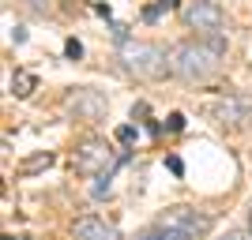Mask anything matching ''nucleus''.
I'll return each mask as SVG.
<instances>
[{
  "label": "nucleus",
  "instance_id": "obj_1",
  "mask_svg": "<svg viewBox=\"0 0 252 240\" xmlns=\"http://www.w3.org/2000/svg\"><path fill=\"white\" fill-rule=\"evenodd\" d=\"M226 42L219 34H211V42H181L169 56V75H177L181 83H207L219 72Z\"/></svg>",
  "mask_w": 252,
  "mask_h": 240
},
{
  "label": "nucleus",
  "instance_id": "obj_9",
  "mask_svg": "<svg viewBox=\"0 0 252 240\" xmlns=\"http://www.w3.org/2000/svg\"><path fill=\"white\" fill-rule=\"evenodd\" d=\"M53 165V154L49 150H38L34 158H27V161H19V177H34V173H42V169Z\"/></svg>",
  "mask_w": 252,
  "mask_h": 240
},
{
  "label": "nucleus",
  "instance_id": "obj_17",
  "mask_svg": "<svg viewBox=\"0 0 252 240\" xmlns=\"http://www.w3.org/2000/svg\"><path fill=\"white\" fill-rule=\"evenodd\" d=\"M219 240H252V233H241V229H230L226 237H219Z\"/></svg>",
  "mask_w": 252,
  "mask_h": 240
},
{
  "label": "nucleus",
  "instance_id": "obj_8",
  "mask_svg": "<svg viewBox=\"0 0 252 240\" xmlns=\"http://www.w3.org/2000/svg\"><path fill=\"white\" fill-rule=\"evenodd\" d=\"M75 240H121L113 225H105L102 218H79L75 221Z\"/></svg>",
  "mask_w": 252,
  "mask_h": 240
},
{
  "label": "nucleus",
  "instance_id": "obj_7",
  "mask_svg": "<svg viewBox=\"0 0 252 240\" xmlns=\"http://www.w3.org/2000/svg\"><path fill=\"white\" fill-rule=\"evenodd\" d=\"M215 120L226 128H237L245 124V120H252V105L241 102V98H222L219 105H215Z\"/></svg>",
  "mask_w": 252,
  "mask_h": 240
},
{
  "label": "nucleus",
  "instance_id": "obj_6",
  "mask_svg": "<svg viewBox=\"0 0 252 240\" xmlns=\"http://www.w3.org/2000/svg\"><path fill=\"white\" fill-rule=\"evenodd\" d=\"M105 161H109V146L91 139L75 150V173H83V177H94V173H105Z\"/></svg>",
  "mask_w": 252,
  "mask_h": 240
},
{
  "label": "nucleus",
  "instance_id": "obj_14",
  "mask_svg": "<svg viewBox=\"0 0 252 240\" xmlns=\"http://www.w3.org/2000/svg\"><path fill=\"white\" fill-rule=\"evenodd\" d=\"M132 139H136V128H117V143H132Z\"/></svg>",
  "mask_w": 252,
  "mask_h": 240
},
{
  "label": "nucleus",
  "instance_id": "obj_18",
  "mask_svg": "<svg viewBox=\"0 0 252 240\" xmlns=\"http://www.w3.org/2000/svg\"><path fill=\"white\" fill-rule=\"evenodd\" d=\"M177 4H181V0H162V8H166V11H173Z\"/></svg>",
  "mask_w": 252,
  "mask_h": 240
},
{
  "label": "nucleus",
  "instance_id": "obj_11",
  "mask_svg": "<svg viewBox=\"0 0 252 240\" xmlns=\"http://www.w3.org/2000/svg\"><path fill=\"white\" fill-rule=\"evenodd\" d=\"M139 240H181L177 233H169V229H162V225H155V229H147Z\"/></svg>",
  "mask_w": 252,
  "mask_h": 240
},
{
  "label": "nucleus",
  "instance_id": "obj_10",
  "mask_svg": "<svg viewBox=\"0 0 252 240\" xmlns=\"http://www.w3.org/2000/svg\"><path fill=\"white\" fill-rule=\"evenodd\" d=\"M34 86H38V75H34V72H15V79H11V94H15V98H31Z\"/></svg>",
  "mask_w": 252,
  "mask_h": 240
},
{
  "label": "nucleus",
  "instance_id": "obj_12",
  "mask_svg": "<svg viewBox=\"0 0 252 240\" xmlns=\"http://www.w3.org/2000/svg\"><path fill=\"white\" fill-rule=\"evenodd\" d=\"M64 56H68V60H79V56H83V45L75 42V38H68V42H64Z\"/></svg>",
  "mask_w": 252,
  "mask_h": 240
},
{
  "label": "nucleus",
  "instance_id": "obj_2",
  "mask_svg": "<svg viewBox=\"0 0 252 240\" xmlns=\"http://www.w3.org/2000/svg\"><path fill=\"white\" fill-rule=\"evenodd\" d=\"M117 56L125 64V72H132L136 79H162L169 72V56L173 53H166L155 42H132V38H125Z\"/></svg>",
  "mask_w": 252,
  "mask_h": 240
},
{
  "label": "nucleus",
  "instance_id": "obj_3",
  "mask_svg": "<svg viewBox=\"0 0 252 240\" xmlns=\"http://www.w3.org/2000/svg\"><path fill=\"white\" fill-rule=\"evenodd\" d=\"M155 225L177 233L181 240H203L211 233V218H207V214H200V210H192V207H169V210H162Z\"/></svg>",
  "mask_w": 252,
  "mask_h": 240
},
{
  "label": "nucleus",
  "instance_id": "obj_13",
  "mask_svg": "<svg viewBox=\"0 0 252 240\" xmlns=\"http://www.w3.org/2000/svg\"><path fill=\"white\" fill-rule=\"evenodd\" d=\"M162 11H166V8H162V0H158V4H151V8H143V19H147V23H155L158 15H162Z\"/></svg>",
  "mask_w": 252,
  "mask_h": 240
},
{
  "label": "nucleus",
  "instance_id": "obj_16",
  "mask_svg": "<svg viewBox=\"0 0 252 240\" xmlns=\"http://www.w3.org/2000/svg\"><path fill=\"white\" fill-rule=\"evenodd\" d=\"M166 128H169V132H181V128H185V116H181V113H169Z\"/></svg>",
  "mask_w": 252,
  "mask_h": 240
},
{
  "label": "nucleus",
  "instance_id": "obj_4",
  "mask_svg": "<svg viewBox=\"0 0 252 240\" xmlns=\"http://www.w3.org/2000/svg\"><path fill=\"white\" fill-rule=\"evenodd\" d=\"M64 109H68L75 120H102L109 102H105V94H98V90L75 86V90H68V98H64Z\"/></svg>",
  "mask_w": 252,
  "mask_h": 240
},
{
  "label": "nucleus",
  "instance_id": "obj_19",
  "mask_svg": "<svg viewBox=\"0 0 252 240\" xmlns=\"http://www.w3.org/2000/svg\"><path fill=\"white\" fill-rule=\"evenodd\" d=\"M0 240H15V237H0Z\"/></svg>",
  "mask_w": 252,
  "mask_h": 240
},
{
  "label": "nucleus",
  "instance_id": "obj_5",
  "mask_svg": "<svg viewBox=\"0 0 252 240\" xmlns=\"http://www.w3.org/2000/svg\"><path fill=\"white\" fill-rule=\"evenodd\" d=\"M185 19H189L192 30H200V34H219L222 30V23H226V15H222V8L215 4V0H196L189 11H185Z\"/></svg>",
  "mask_w": 252,
  "mask_h": 240
},
{
  "label": "nucleus",
  "instance_id": "obj_20",
  "mask_svg": "<svg viewBox=\"0 0 252 240\" xmlns=\"http://www.w3.org/2000/svg\"><path fill=\"white\" fill-rule=\"evenodd\" d=\"M249 218H252V210H249Z\"/></svg>",
  "mask_w": 252,
  "mask_h": 240
},
{
  "label": "nucleus",
  "instance_id": "obj_15",
  "mask_svg": "<svg viewBox=\"0 0 252 240\" xmlns=\"http://www.w3.org/2000/svg\"><path fill=\"white\" fill-rule=\"evenodd\" d=\"M166 169L173 173V177H181V173H185V165H181V158H173V154L166 158Z\"/></svg>",
  "mask_w": 252,
  "mask_h": 240
}]
</instances>
